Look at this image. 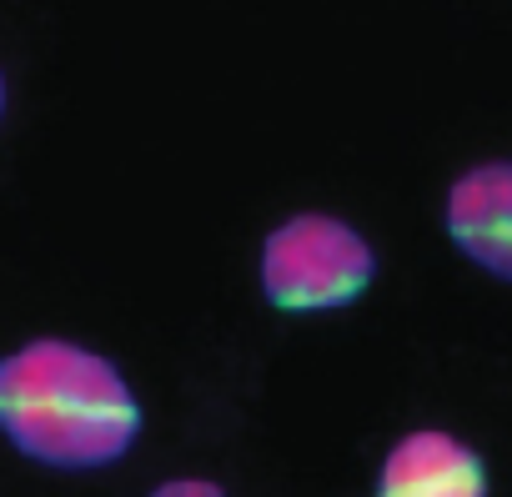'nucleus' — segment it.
<instances>
[{"label":"nucleus","instance_id":"1","mask_svg":"<svg viewBox=\"0 0 512 497\" xmlns=\"http://www.w3.org/2000/svg\"><path fill=\"white\" fill-rule=\"evenodd\" d=\"M0 437L51 472H101L136 447L141 402L111 357L36 337L0 357Z\"/></svg>","mask_w":512,"mask_h":497},{"label":"nucleus","instance_id":"2","mask_svg":"<svg viewBox=\"0 0 512 497\" xmlns=\"http://www.w3.org/2000/svg\"><path fill=\"white\" fill-rule=\"evenodd\" d=\"M256 272H262V297L277 312L312 317L362 302L377 282V252L347 216L297 211L267 231Z\"/></svg>","mask_w":512,"mask_h":497},{"label":"nucleus","instance_id":"3","mask_svg":"<svg viewBox=\"0 0 512 497\" xmlns=\"http://www.w3.org/2000/svg\"><path fill=\"white\" fill-rule=\"evenodd\" d=\"M452 246L497 282H512V161L467 166L442 201Z\"/></svg>","mask_w":512,"mask_h":497},{"label":"nucleus","instance_id":"4","mask_svg":"<svg viewBox=\"0 0 512 497\" xmlns=\"http://www.w3.org/2000/svg\"><path fill=\"white\" fill-rule=\"evenodd\" d=\"M377 492L382 497H482L487 467L462 437L442 427H417L387 447Z\"/></svg>","mask_w":512,"mask_h":497},{"label":"nucleus","instance_id":"5","mask_svg":"<svg viewBox=\"0 0 512 497\" xmlns=\"http://www.w3.org/2000/svg\"><path fill=\"white\" fill-rule=\"evenodd\" d=\"M156 492H161V497H176V492H206V497H216L221 487H216V482H191V477H186V482H161Z\"/></svg>","mask_w":512,"mask_h":497},{"label":"nucleus","instance_id":"6","mask_svg":"<svg viewBox=\"0 0 512 497\" xmlns=\"http://www.w3.org/2000/svg\"><path fill=\"white\" fill-rule=\"evenodd\" d=\"M0 121H6V71H0Z\"/></svg>","mask_w":512,"mask_h":497}]
</instances>
